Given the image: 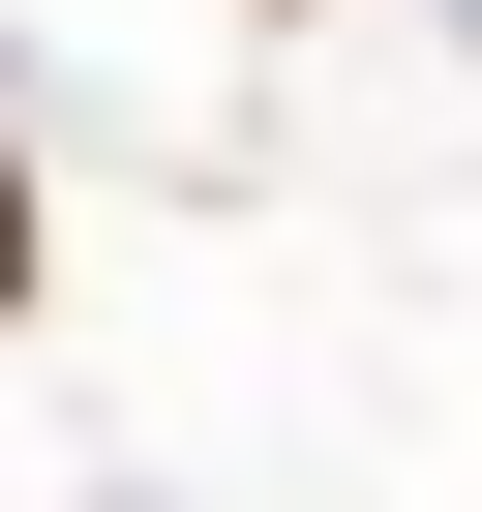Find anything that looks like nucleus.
<instances>
[{"instance_id": "nucleus-1", "label": "nucleus", "mask_w": 482, "mask_h": 512, "mask_svg": "<svg viewBox=\"0 0 482 512\" xmlns=\"http://www.w3.org/2000/svg\"><path fill=\"white\" fill-rule=\"evenodd\" d=\"M0 302H31V151H0Z\"/></svg>"}]
</instances>
